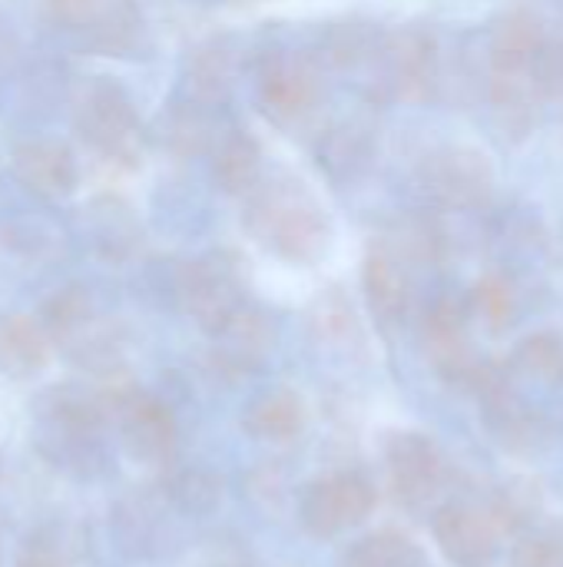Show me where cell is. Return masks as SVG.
Segmentation results:
<instances>
[{
  "mask_svg": "<svg viewBox=\"0 0 563 567\" xmlns=\"http://www.w3.org/2000/svg\"><path fill=\"white\" fill-rule=\"evenodd\" d=\"M242 226L272 256L292 266H312L332 243V223L319 196L289 173L262 176L242 199Z\"/></svg>",
  "mask_w": 563,
  "mask_h": 567,
  "instance_id": "1",
  "label": "cell"
},
{
  "mask_svg": "<svg viewBox=\"0 0 563 567\" xmlns=\"http://www.w3.org/2000/svg\"><path fill=\"white\" fill-rule=\"evenodd\" d=\"M113 422L106 389L56 382L33 409V445L40 458L66 475H96L103 465V429Z\"/></svg>",
  "mask_w": 563,
  "mask_h": 567,
  "instance_id": "2",
  "label": "cell"
},
{
  "mask_svg": "<svg viewBox=\"0 0 563 567\" xmlns=\"http://www.w3.org/2000/svg\"><path fill=\"white\" fill-rule=\"evenodd\" d=\"M76 136L106 163L139 166L146 153V126L123 83L113 76H90L73 103Z\"/></svg>",
  "mask_w": 563,
  "mask_h": 567,
  "instance_id": "3",
  "label": "cell"
},
{
  "mask_svg": "<svg viewBox=\"0 0 563 567\" xmlns=\"http://www.w3.org/2000/svg\"><path fill=\"white\" fill-rule=\"evenodd\" d=\"M40 322L46 326L56 349H63L80 369L113 375L123 359V342L113 322H106L86 286L66 282L40 302Z\"/></svg>",
  "mask_w": 563,
  "mask_h": 567,
  "instance_id": "4",
  "label": "cell"
},
{
  "mask_svg": "<svg viewBox=\"0 0 563 567\" xmlns=\"http://www.w3.org/2000/svg\"><path fill=\"white\" fill-rule=\"evenodd\" d=\"M173 296L186 316H192L209 336L219 332L246 302L239 269L229 256H202L183 262L173 276Z\"/></svg>",
  "mask_w": 563,
  "mask_h": 567,
  "instance_id": "5",
  "label": "cell"
},
{
  "mask_svg": "<svg viewBox=\"0 0 563 567\" xmlns=\"http://www.w3.org/2000/svg\"><path fill=\"white\" fill-rule=\"evenodd\" d=\"M106 402H110V415L119 429L123 449L136 462L166 465L173 458L179 429H176L173 409L163 399L126 382V385H110Z\"/></svg>",
  "mask_w": 563,
  "mask_h": 567,
  "instance_id": "6",
  "label": "cell"
},
{
  "mask_svg": "<svg viewBox=\"0 0 563 567\" xmlns=\"http://www.w3.org/2000/svg\"><path fill=\"white\" fill-rule=\"evenodd\" d=\"M418 183L445 209H478L491 199L494 169L491 159L475 146L431 150L418 166Z\"/></svg>",
  "mask_w": 563,
  "mask_h": 567,
  "instance_id": "7",
  "label": "cell"
},
{
  "mask_svg": "<svg viewBox=\"0 0 563 567\" xmlns=\"http://www.w3.org/2000/svg\"><path fill=\"white\" fill-rule=\"evenodd\" d=\"M322 70L305 53H272L259 66V103L279 126H299L322 106Z\"/></svg>",
  "mask_w": 563,
  "mask_h": 567,
  "instance_id": "8",
  "label": "cell"
},
{
  "mask_svg": "<svg viewBox=\"0 0 563 567\" xmlns=\"http://www.w3.org/2000/svg\"><path fill=\"white\" fill-rule=\"evenodd\" d=\"M375 505L378 492L362 472H335L305 488L299 502V522L315 538H335L362 525Z\"/></svg>",
  "mask_w": 563,
  "mask_h": 567,
  "instance_id": "9",
  "label": "cell"
},
{
  "mask_svg": "<svg viewBox=\"0 0 563 567\" xmlns=\"http://www.w3.org/2000/svg\"><path fill=\"white\" fill-rule=\"evenodd\" d=\"M438 83V37L421 23L385 33L378 90L402 100H428Z\"/></svg>",
  "mask_w": 563,
  "mask_h": 567,
  "instance_id": "10",
  "label": "cell"
},
{
  "mask_svg": "<svg viewBox=\"0 0 563 567\" xmlns=\"http://www.w3.org/2000/svg\"><path fill=\"white\" fill-rule=\"evenodd\" d=\"M468 322H471V309L468 299H438L431 302V309L425 312L421 322V339H425V352L435 365V372L448 382V385H461L468 389L481 359L471 352V339H468Z\"/></svg>",
  "mask_w": 563,
  "mask_h": 567,
  "instance_id": "11",
  "label": "cell"
},
{
  "mask_svg": "<svg viewBox=\"0 0 563 567\" xmlns=\"http://www.w3.org/2000/svg\"><path fill=\"white\" fill-rule=\"evenodd\" d=\"M13 179L40 199H66L80 186V163L56 136H23L10 146Z\"/></svg>",
  "mask_w": 563,
  "mask_h": 567,
  "instance_id": "12",
  "label": "cell"
},
{
  "mask_svg": "<svg viewBox=\"0 0 563 567\" xmlns=\"http://www.w3.org/2000/svg\"><path fill=\"white\" fill-rule=\"evenodd\" d=\"M435 542L455 567H491L501 551V532L491 512L451 502L435 515Z\"/></svg>",
  "mask_w": 563,
  "mask_h": 567,
  "instance_id": "13",
  "label": "cell"
},
{
  "mask_svg": "<svg viewBox=\"0 0 563 567\" xmlns=\"http://www.w3.org/2000/svg\"><path fill=\"white\" fill-rule=\"evenodd\" d=\"M385 465L392 488L405 505L428 502L445 478V458L421 432H395L385 445Z\"/></svg>",
  "mask_w": 563,
  "mask_h": 567,
  "instance_id": "14",
  "label": "cell"
},
{
  "mask_svg": "<svg viewBox=\"0 0 563 567\" xmlns=\"http://www.w3.org/2000/svg\"><path fill=\"white\" fill-rule=\"evenodd\" d=\"M362 286L368 309L382 326L405 322L411 309V272L408 259L395 246H372L362 266Z\"/></svg>",
  "mask_w": 563,
  "mask_h": 567,
  "instance_id": "15",
  "label": "cell"
},
{
  "mask_svg": "<svg viewBox=\"0 0 563 567\" xmlns=\"http://www.w3.org/2000/svg\"><path fill=\"white\" fill-rule=\"evenodd\" d=\"M209 339H212V362H216V369H222L226 375H249V372L259 369V362L272 349L275 332H272V322L256 306H242Z\"/></svg>",
  "mask_w": 563,
  "mask_h": 567,
  "instance_id": "16",
  "label": "cell"
},
{
  "mask_svg": "<svg viewBox=\"0 0 563 567\" xmlns=\"http://www.w3.org/2000/svg\"><path fill=\"white\" fill-rule=\"evenodd\" d=\"M83 236L106 262H123L139 249V219L119 196H96L83 206Z\"/></svg>",
  "mask_w": 563,
  "mask_h": 567,
  "instance_id": "17",
  "label": "cell"
},
{
  "mask_svg": "<svg viewBox=\"0 0 563 567\" xmlns=\"http://www.w3.org/2000/svg\"><path fill=\"white\" fill-rule=\"evenodd\" d=\"M53 339L40 316H3L0 319V372L10 379H33L50 365Z\"/></svg>",
  "mask_w": 563,
  "mask_h": 567,
  "instance_id": "18",
  "label": "cell"
},
{
  "mask_svg": "<svg viewBox=\"0 0 563 567\" xmlns=\"http://www.w3.org/2000/svg\"><path fill=\"white\" fill-rule=\"evenodd\" d=\"M216 103H206L192 93H183L179 100L169 103V110L163 113L159 133L166 140V146L176 156H199V153H212L216 140L222 136V126L216 120Z\"/></svg>",
  "mask_w": 563,
  "mask_h": 567,
  "instance_id": "19",
  "label": "cell"
},
{
  "mask_svg": "<svg viewBox=\"0 0 563 567\" xmlns=\"http://www.w3.org/2000/svg\"><path fill=\"white\" fill-rule=\"evenodd\" d=\"M212 179L229 196H249L262 183V146L249 130H222L212 146Z\"/></svg>",
  "mask_w": 563,
  "mask_h": 567,
  "instance_id": "20",
  "label": "cell"
},
{
  "mask_svg": "<svg viewBox=\"0 0 563 567\" xmlns=\"http://www.w3.org/2000/svg\"><path fill=\"white\" fill-rule=\"evenodd\" d=\"M382 47H385V33L365 20H338L319 33V53L335 70L375 66V73H378Z\"/></svg>",
  "mask_w": 563,
  "mask_h": 567,
  "instance_id": "21",
  "label": "cell"
},
{
  "mask_svg": "<svg viewBox=\"0 0 563 567\" xmlns=\"http://www.w3.org/2000/svg\"><path fill=\"white\" fill-rule=\"evenodd\" d=\"M305 425V402L292 389H269L242 412V429L259 442H289Z\"/></svg>",
  "mask_w": 563,
  "mask_h": 567,
  "instance_id": "22",
  "label": "cell"
},
{
  "mask_svg": "<svg viewBox=\"0 0 563 567\" xmlns=\"http://www.w3.org/2000/svg\"><path fill=\"white\" fill-rule=\"evenodd\" d=\"M481 405H484L488 429L494 432V439L504 449L524 455V452H534L544 442L548 425H544L541 412L531 409L528 402H521L514 389H508V392H501V395H494V399H488Z\"/></svg>",
  "mask_w": 563,
  "mask_h": 567,
  "instance_id": "23",
  "label": "cell"
},
{
  "mask_svg": "<svg viewBox=\"0 0 563 567\" xmlns=\"http://www.w3.org/2000/svg\"><path fill=\"white\" fill-rule=\"evenodd\" d=\"M372 156H375V136H372V126L362 120L338 123L335 130L325 133V140L319 146V163L338 183L362 176L368 169Z\"/></svg>",
  "mask_w": 563,
  "mask_h": 567,
  "instance_id": "24",
  "label": "cell"
},
{
  "mask_svg": "<svg viewBox=\"0 0 563 567\" xmlns=\"http://www.w3.org/2000/svg\"><path fill=\"white\" fill-rule=\"evenodd\" d=\"M232 53L236 50L229 40H206L202 47H196L186 63V93L219 106L232 86V73H236Z\"/></svg>",
  "mask_w": 563,
  "mask_h": 567,
  "instance_id": "25",
  "label": "cell"
},
{
  "mask_svg": "<svg viewBox=\"0 0 563 567\" xmlns=\"http://www.w3.org/2000/svg\"><path fill=\"white\" fill-rule=\"evenodd\" d=\"M90 50L106 56H126L143 43V13L129 0H116L110 13L83 37Z\"/></svg>",
  "mask_w": 563,
  "mask_h": 567,
  "instance_id": "26",
  "label": "cell"
},
{
  "mask_svg": "<svg viewBox=\"0 0 563 567\" xmlns=\"http://www.w3.org/2000/svg\"><path fill=\"white\" fill-rule=\"evenodd\" d=\"M345 567H425V555L402 532H375L348 548Z\"/></svg>",
  "mask_w": 563,
  "mask_h": 567,
  "instance_id": "27",
  "label": "cell"
},
{
  "mask_svg": "<svg viewBox=\"0 0 563 567\" xmlns=\"http://www.w3.org/2000/svg\"><path fill=\"white\" fill-rule=\"evenodd\" d=\"M511 369L538 379V382H563V339L557 332H534L528 339L518 342L514 355H511Z\"/></svg>",
  "mask_w": 563,
  "mask_h": 567,
  "instance_id": "28",
  "label": "cell"
},
{
  "mask_svg": "<svg viewBox=\"0 0 563 567\" xmlns=\"http://www.w3.org/2000/svg\"><path fill=\"white\" fill-rule=\"evenodd\" d=\"M468 309H471V319L484 322L491 332H501L514 322L518 316V296H514V286L491 272L484 279L475 282V289L468 292Z\"/></svg>",
  "mask_w": 563,
  "mask_h": 567,
  "instance_id": "29",
  "label": "cell"
},
{
  "mask_svg": "<svg viewBox=\"0 0 563 567\" xmlns=\"http://www.w3.org/2000/svg\"><path fill=\"white\" fill-rule=\"evenodd\" d=\"M113 3L116 0H43L46 17L56 27H63L70 33H80V37H86L110 13Z\"/></svg>",
  "mask_w": 563,
  "mask_h": 567,
  "instance_id": "30",
  "label": "cell"
},
{
  "mask_svg": "<svg viewBox=\"0 0 563 567\" xmlns=\"http://www.w3.org/2000/svg\"><path fill=\"white\" fill-rule=\"evenodd\" d=\"M514 567H563V535L534 532L518 542Z\"/></svg>",
  "mask_w": 563,
  "mask_h": 567,
  "instance_id": "31",
  "label": "cell"
},
{
  "mask_svg": "<svg viewBox=\"0 0 563 567\" xmlns=\"http://www.w3.org/2000/svg\"><path fill=\"white\" fill-rule=\"evenodd\" d=\"M216 488H219V485H216L209 475H202V472H183L179 478L169 482V495H173L183 508H189V512L209 508V505L219 498Z\"/></svg>",
  "mask_w": 563,
  "mask_h": 567,
  "instance_id": "32",
  "label": "cell"
},
{
  "mask_svg": "<svg viewBox=\"0 0 563 567\" xmlns=\"http://www.w3.org/2000/svg\"><path fill=\"white\" fill-rule=\"evenodd\" d=\"M13 567H66L63 555L56 551V545H50L46 538H30L23 542V548L17 551Z\"/></svg>",
  "mask_w": 563,
  "mask_h": 567,
  "instance_id": "33",
  "label": "cell"
},
{
  "mask_svg": "<svg viewBox=\"0 0 563 567\" xmlns=\"http://www.w3.org/2000/svg\"><path fill=\"white\" fill-rule=\"evenodd\" d=\"M3 43H7V30H3V20H0V50H3Z\"/></svg>",
  "mask_w": 563,
  "mask_h": 567,
  "instance_id": "34",
  "label": "cell"
},
{
  "mask_svg": "<svg viewBox=\"0 0 563 567\" xmlns=\"http://www.w3.org/2000/svg\"><path fill=\"white\" fill-rule=\"evenodd\" d=\"M0 475H3V458H0Z\"/></svg>",
  "mask_w": 563,
  "mask_h": 567,
  "instance_id": "35",
  "label": "cell"
}]
</instances>
